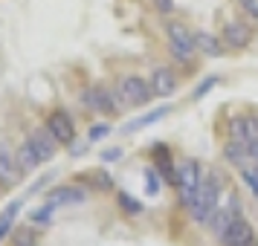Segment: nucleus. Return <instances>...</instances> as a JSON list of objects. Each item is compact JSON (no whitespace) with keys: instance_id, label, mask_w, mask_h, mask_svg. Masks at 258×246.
Instances as JSON below:
<instances>
[{"instance_id":"nucleus-8","label":"nucleus","mask_w":258,"mask_h":246,"mask_svg":"<svg viewBox=\"0 0 258 246\" xmlns=\"http://www.w3.org/2000/svg\"><path fill=\"white\" fill-rule=\"evenodd\" d=\"M26 142L32 145V151L38 153L41 162H49V159L58 153V142H55V136L47 130V125H44V128H35L32 133H29V139Z\"/></svg>"},{"instance_id":"nucleus-26","label":"nucleus","mask_w":258,"mask_h":246,"mask_svg":"<svg viewBox=\"0 0 258 246\" xmlns=\"http://www.w3.org/2000/svg\"><path fill=\"white\" fill-rule=\"evenodd\" d=\"M238 3H241L244 15H249L252 21H258V0H238Z\"/></svg>"},{"instance_id":"nucleus-3","label":"nucleus","mask_w":258,"mask_h":246,"mask_svg":"<svg viewBox=\"0 0 258 246\" xmlns=\"http://www.w3.org/2000/svg\"><path fill=\"white\" fill-rule=\"evenodd\" d=\"M82 105L87 110H93V113H116V110H122L116 90H110L105 84H90L82 93Z\"/></svg>"},{"instance_id":"nucleus-10","label":"nucleus","mask_w":258,"mask_h":246,"mask_svg":"<svg viewBox=\"0 0 258 246\" xmlns=\"http://www.w3.org/2000/svg\"><path fill=\"white\" fill-rule=\"evenodd\" d=\"M148 84H151V93H154V96L165 99V96H171V93L177 90L180 78H177V72L171 70V67H157V70L151 72Z\"/></svg>"},{"instance_id":"nucleus-31","label":"nucleus","mask_w":258,"mask_h":246,"mask_svg":"<svg viewBox=\"0 0 258 246\" xmlns=\"http://www.w3.org/2000/svg\"><path fill=\"white\" fill-rule=\"evenodd\" d=\"M255 240H258V237H255ZM255 240H252V243H244V246H255Z\"/></svg>"},{"instance_id":"nucleus-22","label":"nucleus","mask_w":258,"mask_h":246,"mask_svg":"<svg viewBox=\"0 0 258 246\" xmlns=\"http://www.w3.org/2000/svg\"><path fill=\"white\" fill-rule=\"evenodd\" d=\"M241 180H244L246 188L252 191V197L258 200V165H246V168H241Z\"/></svg>"},{"instance_id":"nucleus-25","label":"nucleus","mask_w":258,"mask_h":246,"mask_svg":"<svg viewBox=\"0 0 258 246\" xmlns=\"http://www.w3.org/2000/svg\"><path fill=\"white\" fill-rule=\"evenodd\" d=\"M215 84H218V75H209L206 81H200L198 87H195V93H191V96H195V99H203V96L209 93V90L215 87Z\"/></svg>"},{"instance_id":"nucleus-9","label":"nucleus","mask_w":258,"mask_h":246,"mask_svg":"<svg viewBox=\"0 0 258 246\" xmlns=\"http://www.w3.org/2000/svg\"><path fill=\"white\" fill-rule=\"evenodd\" d=\"M223 246H244V243H252L255 240V232H252V226L241 217H232V223L223 229L221 234Z\"/></svg>"},{"instance_id":"nucleus-21","label":"nucleus","mask_w":258,"mask_h":246,"mask_svg":"<svg viewBox=\"0 0 258 246\" xmlns=\"http://www.w3.org/2000/svg\"><path fill=\"white\" fill-rule=\"evenodd\" d=\"M52 214H55V209H52L49 203H44V206H38L29 217H32V223H35V226H49V223H52Z\"/></svg>"},{"instance_id":"nucleus-28","label":"nucleus","mask_w":258,"mask_h":246,"mask_svg":"<svg viewBox=\"0 0 258 246\" xmlns=\"http://www.w3.org/2000/svg\"><path fill=\"white\" fill-rule=\"evenodd\" d=\"M154 6H157V12L168 15L171 9H174V0H154Z\"/></svg>"},{"instance_id":"nucleus-6","label":"nucleus","mask_w":258,"mask_h":246,"mask_svg":"<svg viewBox=\"0 0 258 246\" xmlns=\"http://www.w3.org/2000/svg\"><path fill=\"white\" fill-rule=\"evenodd\" d=\"M87 188L82 186V183H70V186H58L49 191L47 203L52 206V209H61V206H76V203H84L87 200Z\"/></svg>"},{"instance_id":"nucleus-4","label":"nucleus","mask_w":258,"mask_h":246,"mask_svg":"<svg viewBox=\"0 0 258 246\" xmlns=\"http://www.w3.org/2000/svg\"><path fill=\"white\" fill-rule=\"evenodd\" d=\"M203 183V171H200L198 159H183L174 165V186L177 191H198Z\"/></svg>"},{"instance_id":"nucleus-18","label":"nucleus","mask_w":258,"mask_h":246,"mask_svg":"<svg viewBox=\"0 0 258 246\" xmlns=\"http://www.w3.org/2000/svg\"><path fill=\"white\" fill-rule=\"evenodd\" d=\"M116 203H119V209L125 211V214H131V217H137V214L142 211V203H140V200H134L128 191H119V194H116Z\"/></svg>"},{"instance_id":"nucleus-13","label":"nucleus","mask_w":258,"mask_h":246,"mask_svg":"<svg viewBox=\"0 0 258 246\" xmlns=\"http://www.w3.org/2000/svg\"><path fill=\"white\" fill-rule=\"evenodd\" d=\"M223 156L229 159L232 165H238V168H246V165H255L252 162V153H249V148L246 145H241V142H226V148H223Z\"/></svg>"},{"instance_id":"nucleus-27","label":"nucleus","mask_w":258,"mask_h":246,"mask_svg":"<svg viewBox=\"0 0 258 246\" xmlns=\"http://www.w3.org/2000/svg\"><path fill=\"white\" fill-rule=\"evenodd\" d=\"M15 246H32V232L18 229V232H15Z\"/></svg>"},{"instance_id":"nucleus-15","label":"nucleus","mask_w":258,"mask_h":246,"mask_svg":"<svg viewBox=\"0 0 258 246\" xmlns=\"http://www.w3.org/2000/svg\"><path fill=\"white\" fill-rule=\"evenodd\" d=\"M21 206H24V197H21V200H12V203H9L6 209L0 211V240H3L6 234L12 232V226H15V217L21 214Z\"/></svg>"},{"instance_id":"nucleus-30","label":"nucleus","mask_w":258,"mask_h":246,"mask_svg":"<svg viewBox=\"0 0 258 246\" xmlns=\"http://www.w3.org/2000/svg\"><path fill=\"white\" fill-rule=\"evenodd\" d=\"M119 156H122V148H113V151H105V153H102V159H105V162H110V159H119Z\"/></svg>"},{"instance_id":"nucleus-16","label":"nucleus","mask_w":258,"mask_h":246,"mask_svg":"<svg viewBox=\"0 0 258 246\" xmlns=\"http://www.w3.org/2000/svg\"><path fill=\"white\" fill-rule=\"evenodd\" d=\"M171 113V107L165 105V107H160V110H151V113H145L142 119H134V122H128L125 125V133H134V130H140V128H148L151 122H160V119H165Z\"/></svg>"},{"instance_id":"nucleus-19","label":"nucleus","mask_w":258,"mask_h":246,"mask_svg":"<svg viewBox=\"0 0 258 246\" xmlns=\"http://www.w3.org/2000/svg\"><path fill=\"white\" fill-rule=\"evenodd\" d=\"M229 139L246 145V128H244V116H232L229 119Z\"/></svg>"},{"instance_id":"nucleus-12","label":"nucleus","mask_w":258,"mask_h":246,"mask_svg":"<svg viewBox=\"0 0 258 246\" xmlns=\"http://www.w3.org/2000/svg\"><path fill=\"white\" fill-rule=\"evenodd\" d=\"M195 47H198V52L209 55V58H221V55H223L221 38L212 35V32H195Z\"/></svg>"},{"instance_id":"nucleus-24","label":"nucleus","mask_w":258,"mask_h":246,"mask_svg":"<svg viewBox=\"0 0 258 246\" xmlns=\"http://www.w3.org/2000/svg\"><path fill=\"white\" fill-rule=\"evenodd\" d=\"M110 130H113V125H105V122H102V125H93V128L87 130V142H96V139H102V136H107Z\"/></svg>"},{"instance_id":"nucleus-29","label":"nucleus","mask_w":258,"mask_h":246,"mask_svg":"<svg viewBox=\"0 0 258 246\" xmlns=\"http://www.w3.org/2000/svg\"><path fill=\"white\" fill-rule=\"evenodd\" d=\"M145 183H148V191H157V188H160V180H157V171H148V174H145Z\"/></svg>"},{"instance_id":"nucleus-14","label":"nucleus","mask_w":258,"mask_h":246,"mask_svg":"<svg viewBox=\"0 0 258 246\" xmlns=\"http://www.w3.org/2000/svg\"><path fill=\"white\" fill-rule=\"evenodd\" d=\"M15 162L21 168V174H29V171H35L38 165H41V159H38V153L32 151L29 142H21V148L15 151Z\"/></svg>"},{"instance_id":"nucleus-20","label":"nucleus","mask_w":258,"mask_h":246,"mask_svg":"<svg viewBox=\"0 0 258 246\" xmlns=\"http://www.w3.org/2000/svg\"><path fill=\"white\" fill-rule=\"evenodd\" d=\"M244 128H246V148L258 145V116L255 113H246L244 116Z\"/></svg>"},{"instance_id":"nucleus-5","label":"nucleus","mask_w":258,"mask_h":246,"mask_svg":"<svg viewBox=\"0 0 258 246\" xmlns=\"http://www.w3.org/2000/svg\"><path fill=\"white\" fill-rule=\"evenodd\" d=\"M47 130L55 136V142L58 145H70L73 139H76V125H73V116L67 113V110H52L47 116Z\"/></svg>"},{"instance_id":"nucleus-2","label":"nucleus","mask_w":258,"mask_h":246,"mask_svg":"<svg viewBox=\"0 0 258 246\" xmlns=\"http://www.w3.org/2000/svg\"><path fill=\"white\" fill-rule=\"evenodd\" d=\"M165 38H168V49H171V58L180 64H191L195 61V32H188L183 24H168L165 26Z\"/></svg>"},{"instance_id":"nucleus-17","label":"nucleus","mask_w":258,"mask_h":246,"mask_svg":"<svg viewBox=\"0 0 258 246\" xmlns=\"http://www.w3.org/2000/svg\"><path fill=\"white\" fill-rule=\"evenodd\" d=\"M154 159H157V165H160V174L174 183V162H171V153H168L165 145H154Z\"/></svg>"},{"instance_id":"nucleus-7","label":"nucleus","mask_w":258,"mask_h":246,"mask_svg":"<svg viewBox=\"0 0 258 246\" xmlns=\"http://www.w3.org/2000/svg\"><path fill=\"white\" fill-rule=\"evenodd\" d=\"M249 41H252V29H249L244 21H229V24H223V32H221L223 49H244Z\"/></svg>"},{"instance_id":"nucleus-32","label":"nucleus","mask_w":258,"mask_h":246,"mask_svg":"<svg viewBox=\"0 0 258 246\" xmlns=\"http://www.w3.org/2000/svg\"><path fill=\"white\" fill-rule=\"evenodd\" d=\"M0 188H3V186H0Z\"/></svg>"},{"instance_id":"nucleus-23","label":"nucleus","mask_w":258,"mask_h":246,"mask_svg":"<svg viewBox=\"0 0 258 246\" xmlns=\"http://www.w3.org/2000/svg\"><path fill=\"white\" fill-rule=\"evenodd\" d=\"M90 188H99V191H110V188H113V180H110L105 171H90Z\"/></svg>"},{"instance_id":"nucleus-1","label":"nucleus","mask_w":258,"mask_h":246,"mask_svg":"<svg viewBox=\"0 0 258 246\" xmlns=\"http://www.w3.org/2000/svg\"><path fill=\"white\" fill-rule=\"evenodd\" d=\"M116 96H119V102H122V107H142V105H148V99L154 93H151L148 78L128 72V75H122L116 81Z\"/></svg>"},{"instance_id":"nucleus-11","label":"nucleus","mask_w":258,"mask_h":246,"mask_svg":"<svg viewBox=\"0 0 258 246\" xmlns=\"http://www.w3.org/2000/svg\"><path fill=\"white\" fill-rule=\"evenodd\" d=\"M21 168H18V162H15V153L0 142V186L3 188H12L18 186V180H21Z\"/></svg>"}]
</instances>
